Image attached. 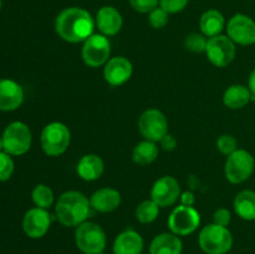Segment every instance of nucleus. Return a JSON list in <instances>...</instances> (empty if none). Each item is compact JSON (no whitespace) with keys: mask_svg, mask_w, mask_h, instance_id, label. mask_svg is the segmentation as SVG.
Wrapping results in <instances>:
<instances>
[{"mask_svg":"<svg viewBox=\"0 0 255 254\" xmlns=\"http://www.w3.org/2000/svg\"><path fill=\"white\" fill-rule=\"evenodd\" d=\"M94 17L81 7H67L62 10L55 20V31L62 40L71 44L84 42L94 34Z\"/></svg>","mask_w":255,"mask_h":254,"instance_id":"nucleus-1","label":"nucleus"},{"mask_svg":"<svg viewBox=\"0 0 255 254\" xmlns=\"http://www.w3.org/2000/svg\"><path fill=\"white\" fill-rule=\"evenodd\" d=\"M90 199L79 191H67L55 204V214L65 227H79L91 213Z\"/></svg>","mask_w":255,"mask_h":254,"instance_id":"nucleus-2","label":"nucleus"},{"mask_svg":"<svg viewBox=\"0 0 255 254\" xmlns=\"http://www.w3.org/2000/svg\"><path fill=\"white\" fill-rule=\"evenodd\" d=\"M233 236L228 227L211 223L199 232L198 244L206 254H227L233 247Z\"/></svg>","mask_w":255,"mask_h":254,"instance_id":"nucleus-3","label":"nucleus"},{"mask_svg":"<svg viewBox=\"0 0 255 254\" xmlns=\"http://www.w3.org/2000/svg\"><path fill=\"white\" fill-rule=\"evenodd\" d=\"M75 244L84 254L102 253L107 244L106 233L100 224L86 221L76 227Z\"/></svg>","mask_w":255,"mask_h":254,"instance_id":"nucleus-4","label":"nucleus"},{"mask_svg":"<svg viewBox=\"0 0 255 254\" xmlns=\"http://www.w3.org/2000/svg\"><path fill=\"white\" fill-rule=\"evenodd\" d=\"M40 142L45 154L50 157L61 156L69 148L71 142V132L69 127L62 122H51L42 129Z\"/></svg>","mask_w":255,"mask_h":254,"instance_id":"nucleus-5","label":"nucleus"},{"mask_svg":"<svg viewBox=\"0 0 255 254\" xmlns=\"http://www.w3.org/2000/svg\"><path fill=\"white\" fill-rule=\"evenodd\" d=\"M2 144L4 151L10 156H21L31 147L32 136L29 126L24 122L15 121L7 125L2 132Z\"/></svg>","mask_w":255,"mask_h":254,"instance_id":"nucleus-6","label":"nucleus"},{"mask_svg":"<svg viewBox=\"0 0 255 254\" xmlns=\"http://www.w3.org/2000/svg\"><path fill=\"white\" fill-rule=\"evenodd\" d=\"M255 168V159L246 149H237L227 157L224 164L226 178L233 184H241L249 179Z\"/></svg>","mask_w":255,"mask_h":254,"instance_id":"nucleus-7","label":"nucleus"},{"mask_svg":"<svg viewBox=\"0 0 255 254\" xmlns=\"http://www.w3.org/2000/svg\"><path fill=\"white\" fill-rule=\"evenodd\" d=\"M201 224V214L194 207H178L171 212L168 217V228L171 233L178 237H186L194 233Z\"/></svg>","mask_w":255,"mask_h":254,"instance_id":"nucleus-8","label":"nucleus"},{"mask_svg":"<svg viewBox=\"0 0 255 254\" xmlns=\"http://www.w3.org/2000/svg\"><path fill=\"white\" fill-rule=\"evenodd\" d=\"M111 54V44L107 36L102 34H92L84 41L81 57L89 67L105 66Z\"/></svg>","mask_w":255,"mask_h":254,"instance_id":"nucleus-9","label":"nucleus"},{"mask_svg":"<svg viewBox=\"0 0 255 254\" xmlns=\"http://www.w3.org/2000/svg\"><path fill=\"white\" fill-rule=\"evenodd\" d=\"M138 131L144 139L159 142L168 133V121L162 111L148 109L138 119Z\"/></svg>","mask_w":255,"mask_h":254,"instance_id":"nucleus-10","label":"nucleus"},{"mask_svg":"<svg viewBox=\"0 0 255 254\" xmlns=\"http://www.w3.org/2000/svg\"><path fill=\"white\" fill-rule=\"evenodd\" d=\"M236 44L226 35L209 37L206 47L207 59L217 67H226L236 57Z\"/></svg>","mask_w":255,"mask_h":254,"instance_id":"nucleus-11","label":"nucleus"},{"mask_svg":"<svg viewBox=\"0 0 255 254\" xmlns=\"http://www.w3.org/2000/svg\"><path fill=\"white\" fill-rule=\"evenodd\" d=\"M227 36L234 44L249 46L255 44V21L248 15L236 14L227 25Z\"/></svg>","mask_w":255,"mask_h":254,"instance_id":"nucleus-12","label":"nucleus"},{"mask_svg":"<svg viewBox=\"0 0 255 254\" xmlns=\"http://www.w3.org/2000/svg\"><path fill=\"white\" fill-rule=\"evenodd\" d=\"M181 197V186L172 176H163L154 182L151 189V199L156 202L159 208L171 207Z\"/></svg>","mask_w":255,"mask_h":254,"instance_id":"nucleus-13","label":"nucleus"},{"mask_svg":"<svg viewBox=\"0 0 255 254\" xmlns=\"http://www.w3.org/2000/svg\"><path fill=\"white\" fill-rule=\"evenodd\" d=\"M51 226V216L47 209L35 208L29 209L22 219L24 233L31 239L42 238L49 232Z\"/></svg>","mask_w":255,"mask_h":254,"instance_id":"nucleus-14","label":"nucleus"},{"mask_svg":"<svg viewBox=\"0 0 255 254\" xmlns=\"http://www.w3.org/2000/svg\"><path fill=\"white\" fill-rule=\"evenodd\" d=\"M133 66L128 59L124 56L111 57L104 67L105 81L111 86H121L132 76Z\"/></svg>","mask_w":255,"mask_h":254,"instance_id":"nucleus-15","label":"nucleus"},{"mask_svg":"<svg viewBox=\"0 0 255 254\" xmlns=\"http://www.w3.org/2000/svg\"><path fill=\"white\" fill-rule=\"evenodd\" d=\"M24 102V90L14 80H0V111H14Z\"/></svg>","mask_w":255,"mask_h":254,"instance_id":"nucleus-16","label":"nucleus"},{"mask_svg":"<svg viewBox=\"0 0 255 254\" xmlns=\"http://www.w3.org/2000/svg\"><path fill=\"white\" fill-rule=\"evenodd\" d=\"M96 26L105 36H114L119 34L124 25L122 15L116 7L102 6L96 14Z\"/></svg>","mask_w":255,"mask_h":254,"instance_id":"nucleus-17","label":"nucleus"},{"mask_svg":"<svg viewBox=\"0 0 255 254\" xmlns=\"http://www.w3.org/2000/svg\"><path fill=\"white\" fill-rule=\"evenodd\" d=\"M144 241L134 229H126L115 238L112 252L114 254H142Z\"/></svg>","mask_w":255,"mask_h":254,"instance_id":"nucleus-18","label":"nucleus"},{"mask_svg":"<svg viewBox=\"0 0 255 254\" xmlns=\"http://www.w3.org/2000/svg\"><path fill=\"white\" fill-rule=\"evenodd\" d=\"M90 204H91V208L99 213H111L116 211L121 204V194L117 189L105 187V188L97 189L90 197Z\"/></svg>","mask_w":255,"mask_h":254,"instance_id":"nucleus-19","label":"nucleus"},{"mask_svg":"<svg viewBox=\"0 0 255 254\" xmlns=\"http://www.w3.org/2000/svg\"><path fill=\"white\" fill-rule=\"evenodd\" d=\"M76 171L80 178L84 179V181H96L102 176L105 171L104 159L94 153L85 154L80 158Z\"/></svg>","mask_w":255,"mask_h":254,"instance_id":"nucleus-20","label":"nucleus"},{"mask_svg":"<svg viewBox=\"0 0 255 254\" xmlns=\"http://www.w3.org/2000/svg\"><path fill=\"white\" fill-rule=\"evenodd\" d=\"M183 243L181 238L173 233H161L152 239L149 244V254H182Z\"/></svg>","mask_w":255,"mask_h":254,"instance_id":"nucleus-21","label":"nucleus"},{"mask_svg":"<svg viewBox=\"0 0 255 254\" xmlns=\"http://www.w3.org/2000/svg\"><path fill=\"white\" fill-rule=\"evenodd\" d=\"M199 26H201L202 34L208 37V39L209 37L218 36L226 27V19H224L223 14L218 10H207L201 16Z\"/></svg>","mask_w":255,"mask_h":254,"instance_id":"nucleus-22","label":"nucleus"},{"mask_svg":"<svg viewBox=\"0 0 255 254\" xmlns=\"http://www.w3.org/2000/svg\"><path fill=\"white\" fill-rule=\"evenodd\" d=\"M253 95L248 86L244 85H232L224 91L223 94V104L231 110L243 109L244 106L249 104Z\"/></svg>","mask_w":255,"mask_h":254,"instance_id":"nucleus-23","label":"nucleus"},{"mask_svg":"<svg viewBox=\"0 0 255 254\" xmlns=\"http://www.w3.org/2000/svg\"><path fill=\"white\" fill-rule=\"evenodd\" d=\"M233 207L238 217L244 221H255V192L251 189L241 191L236 196Z\"/></svg>","mask_w":255,"mask_h":254,"instance_id":"nucleus-24","label":"nucleus"},{"mask_svg":"<svg viewBox=\"0 0 255 254\" xmlns=\"http://www.w3.org/2000/svg\"><path fill=\"white\" fill-rule=\"evenodd\" d=\"M158 152L159 149L157 142L143 139L134 146L133 151H132V159L134 163L146 166V164H151L152 162L156 161V158L158 157Z\"/></svg>","mask_w":255,"mask_h":254,"instance_id":"nucleus-25","label":"nucleus"},{"mask_svg":"<svg viewBox=\"0 0 255 254\" xmlns=\"http://www.w3.org/2000/svg\"><path fill=\"white\" fill-rule=\"evenodd\" d=\"M159 214V206L152 199L141 202L136 208V218L139 223L149 224L153 223Z\"/></svg>","mask_w":255,"mask_h":254,"instance_id":"nucleus-26","label":"nucleus"},{"mask_svg":"<svg viewBox=\"0 0 255 254\" xmlns=\"http://www.w3.org/2000/svg\"><path fill=\"white\" fill-rule=\"evenodd\" d=\"M31 199L37 208L49 209L52 207L55 201V196L52 189L46 184H37L31 192Z\"/></svg>","mask_w":255,"mask_h":254,"instance_id":"nucleus-27","label":"nucleus"},{"mask_svg":"<svg viewBox=\"0 0 255 254\" xmlns=\"http://www.w3.org/2000/svg\"><path fill=\"white\" fill-rule=\"evenodd\" d=\"M207 42H208V37L204 36L203 34H198V32H192L188 36L184 39V46L187 50L192 52H206Z\"/></svg>","mask_w":255,"mask_h":254,"instance_id":"nucleus-28","label":"nucleus"},{"mask_svg":"<svg viewBox=\"0 0 255 254\" xmlns=\"http://www.w3.org/2000/svg\"><path fill=\"white\" fill-rule=\"evenodd\" d=\"M217 148L222 154L228 157L238 149V142L232 134H222L217 139Z\"/></svg>","mask_w":255,"mask_h":254,"instance_id":"nucleus-29","label":"nucleus"},{"mask_svg":"<svg viewBox=\"0 0 255 254\" xmlns=\"http://www.w3.org/2000/svg\"><path fill=\"white\" fill-rule=\"evenodd\" d=\"M14 161L6 152H0V182H5L14 173Z\"/></svg>","mask_w":255,"mask_h":254,"instance_id":"nucleus-30","label":"nucleus"},{"mask_svg":"<svg viewBox=\"0 0 255 254\" xmlns=\"http://www.w3.org/2000/svg\"><path fill=\"white\" fill-rule=\"evenodd\" d=\"M168 12L162 9L161 6H157L148 14V22L153 29H162L168 24Z\"/></svg>","mask_w":255,"mask_h":254,"instance_id":"nucleus-31","label":"nucleus"},{"mask_svg":"<svg viewBox=\"0 0 255 254\" xmlns=\"http://www.w3.org/2000/svg\"><path fill=\"white\" fill-rule=\"evenodd\" d=\"M189 0H159V6L168 14H177L188 5Z\"/></svg>","mask_w":255,"mask_h":254,"instance_id":"nucleus-32","label":"nucleus"},{"mask_svg":"<svg viewBox=\"0 0 255 254\" xmlns=\"http://www.w3.org/2000/svg\"><path fill=\"white\" fill-rule=\"evenodd\" d=\"M129 4L136 11L142 12V14H149L152 10L158 6L159 0H129Z\"/></svg>","mask_w":255,"mask_h":254,"instance_id":"nucleus-33","label":"nucleus"},{"mask_svg":"<svg viewBox=\"0 0 255 254\" xmlns=\"http://www.w3.org/2000/svg\"><path fill=\"white\" fill-rule=\"evenodd\" d=\"M232 221V214L229 209L218 208L213 214V223L218 224L222 227H228Z\"/></svg>","mask_w":255,"mask_h":254,"instance_id":"nucleus-34","label":"nucleus"},{"mask_svg":"<svg viewBox=\"0 0 255 254\" xmlns=\"http://www.w3.org/2000/svg\"><path fill=\"white\" fill-rule=\"evenodd\" d=\"M159 144H161V147L164 149V151L171 152V151H174V149H176L177 139H176V137L173 136V134L167 133L166 136H164L163 138L159 141Z\"/></svg>","mask_w":255,"mask_h":254,"instance_id":"nucleus-35","label":"nucleus"},{"mask_svg":"<svg viewBox=\"0 0 255 254\" xmlns=\"http://www.w3.org/2000/svg\"><path fill=\"white\" fill-rule=\"evenodd\" d=\"M181 204L188 207H193L194 202H196V198H194V194L192 192H184V193L181 194Z\"/></svg>","mask_w":255,"mask_h":254,"instance_id":"nucleus-36","label":"nucleus"},{"mask_svg":"<svg viewBox=\"0 0 255 254\" xmlns=\"http://www.w3.org/2000/svg\"><path fill=\"white\" fill-rule=\"evenodd\" d=\"M248 89L251 90V92H252V95H253V97H255V69L251 72V75H249Z\"/></svg>","mask_w":255,"mask_h":254,"instance_id":"nucleus-37","label":"nucleus"},{"mask_svg":"<svg viewBox=\"0 0 255 254\" xmlns=\"http://www.w3.org/2000/svg\"><path fill=\"white\" fill-rule=\"evenodd\" d=\"M2 149H4V144H2V138L0 137V152H2Z\"/></svg>","mask_w":255,"mask_h":254,"instance_id":"nucleus-38","label":"nucleus"},{"mask_svg":"<svg viewBox=\"0 0 255 254\" xmlns=\"http://www.w3.org/2000/svg\"><path fill=\"white\" fill-rule=\"evenodd\" d=\"M0 9H1V0H0Z\"/></svg>","mask_w":255,"mask_h":254,"instance_id":"nucleus-39","label":"nucleus"},{"mask_svg":"<svg viewBox=\"0 0 255 254\" xmlns=\"http://www.w3.org/2000/svg\"><path fill=\"white\" fill-rule=\"evenodd\" d=\"M97 254H105V253H104V252H102V253H97Z\"/></svg>","mask_w":255,"mask_h":254,"instance_id":"nucleus-40","label":"nucleus"}]
</instances>
